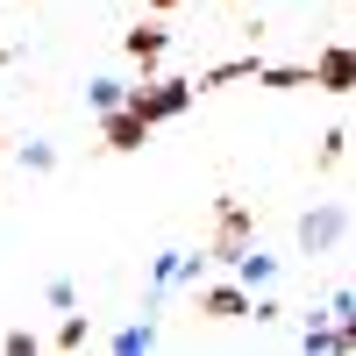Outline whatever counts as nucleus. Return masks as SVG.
Listing matches in <instances>:
<instances>
[{"label":"nucleus","mask_w":356,"mask_h":356,"mask_svg":"<svg viewBox=\"0 0 356 356\" xmlns=\"http://www.w3.org/2000/svg\"><path fill=\"white\" fill-rule=\"evenodd\" d=\"M171 8H178V0H150V15H171Z\"/></svg>","instance_id":"16"},{"label":"nucleus","mask_w":356,"mask_h":356,"mask_svg":"<svg viewBox=\"0 0 356 356\" xmlns=\"http://www.w3.org/2000/svg\"><path fill=\"white\" fill-rule=\"evenodd\" d=\"M86 342H93V328H86V314H72L65 328H57V349H86Z\"/></svg>","instance_id":"13"},{"label":"nucleus","mask_w":356,"mask_h":356,"mask_svg":"<svg viewBox=\"0 0 356 356\" xmlns=\"http://www.w3.org/2000/svg\"><path fill=\"white\" fill-rule=\"evenodd\" d=\"M22 164L29 171H57V150H50V143H22Z\"/></svg>","instance_id":"15"},{"label":"nucleus","mask_w":356,"mask_h":356,"mask_svg":"<svg viewBox=\"0 0 356 356\" xmlns=\"http://www.w3.org/2000/svg\"><path fill=\"white\" fill-rule=\"evenodd\" d=\"M342 235H349V207H314V214L300 221V250H335L342 243Z\"/></svg>","instance_id":"3"},{"label":"nucleus","mask_w":356,"mask_h":356,"mask_svg":"<svg viewBox=\"0 0 356 356\" xmlns=\"http://www.w3.org/2000/svg\"><path fill=\"white\" fill-rule=\"evenodd\" d=\"M86 100L107 114V107H122V100H129V86H122V79H93V86H86Z\"/></svg>","instance_id":"12"},{"label":"nucleus","mask_w":356,"mask_h":356,"mask_svg":"<svg viewBox=\"0 0 356 356\" xmlns=\"http://www.w3.org/2000/svg\"><path fill=\"white\" fill-rule=\"evenodd\" d=\"M257 86H271V93H300V86H314L307 65H257Z\"/></svg>","instance_id":"11"},{"label":"nucleus","mask_w":356,"mask_h":356,"mask_svg":"<svg viewBox=\"0 0 356 356\" xmlns=\"http://www.w3.org/2000/svg\"><path fill=\"white\" fill-rule=\"evenodd\" d=\"M257 243V214L243 200H221V221H214V243H207V264H235Z\"/></svg>","instance_id":"2"},{"label":"nucleus","mask_w":356,"mask_h":356,"mask_svg":"<svg viewBox=\"0 0 356 356\" xmlns=\"http://www.w3.org/2000/svg\"><path fill=\"white\" fill-rule=\"evenodd\" d=\"M257 65H264L257 50H250V57H228V65H207L193 86H200V93H214V86H243V79H257Z\"/></svg>","instance_id":"7"},{"label":"nucleus","mask_w":356,"mask_h":356,"mask_svg":"<svg viewBox=\"0 0 356 356\" xmlns=\"http://www.w3.org/2000/svg\"><path fill=\"white\" fill-rule=\"evenodd\" d=\"M164 43H171V36H164V22H143V29H129V43H122V50L136 57L143 72H157V65H164Z\"/></svg>","instance_id":"6"},{"label":"nucleus","mask_w":356,"mask_h":356,"mask_svg":"<svg viewBox=\"0 0 356 356\" xmlns=\"http://www.w3.org/2000/svg\"><path fill=\"white\" fill-rule=\"evenodd\" d=\"M143 136H150V122H136L129 107H107V150H143Z\"/></svg>","instance_id":"8"},{"label":"nucleus","mask_w":356,"mask_h":356,"mask_svg":"<svg viewBox=\"0 0 356 356\" xmlns=\"http://www.w3.org/2000/svg\"><path fill=\"white\" fill-rule=\"evenodd\" d=\"M307 72H314V86H321V93H335V100H342L349 86H356V57H349V43H328Z\"/></svg>","instance_id":"4"},{"label":"nucleus","mask_w":356,"mask_h":356,"mask_svg":"<svg viewBox=\"0 0 356 356\" xmlns=\"http://www.w3.org/2000/svg\"><path fill=\"white\" fill-rule=\"evenodd\" d=\"M157 342V328H150V321H143V328H122V335H114V349H122V356H136V349H150Z\"/></svg>","instance_id":"14"},{"label":"nucleus","mask_w":356,"mask_h":356,"mask_svg":"<svg viewBox=\"0 0 356 356\" xmlns=\"http://www.w3.org/2000/svg\"><path fill=\"white\" fill-rule=\"evenodd\" d=\"M349 321H328V328H307V356H349Z\"/></svg>","instance_id":"10"},{"label":"nucleus","mask_w":356,"mask_h":356,"mask_svg":"<svg viewBox=\"0 0 356 356\" xmlns=\"http://www.w3.org/2000/svg\"><path fill=\"white\" fill-rule=\"evenodd\" d=\"M129 114H136V122H178V114H186L193 107V79H150V86H136V93L122 100Z\"/></svg>","instance_id":"1"},{"label":"nucleus","mask_w":356,"mask_h":356,"mask_svg":"<svg viewBox=\"0 0 356 356\" xmlns=\"http://www.w3.org/2000/svg\"><path fill=\"white\" fill-rule=\"evenodd\" d=\"M200 314L207 321H250V292L243 285H200Z\"/></svg>","instance_id":"5"},{"label":"nucleus","mask_w":356,"mask_h":356,"mask_svg":"<svg viewBox=\"0 0 356 356\" xmlns=\"http://www.w3.org/2000/svg\"><path fill=\"white\" fill-rule=\"evenodd\" d=\"M278 278V257H264L257 243L243 250V257H235V285H243V292H257V285H271Z\"/></svg>","instance_id":"9"}]
</instances>
